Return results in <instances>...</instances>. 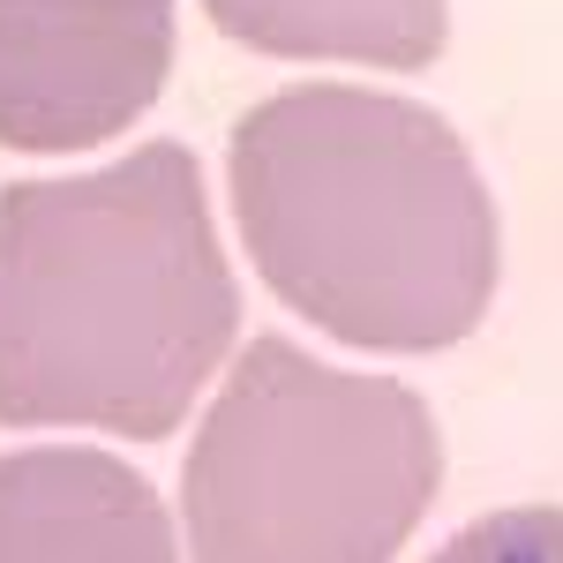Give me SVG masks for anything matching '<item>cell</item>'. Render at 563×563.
Masks as SVG:
<instances>
[{
  "label": "cell",
  "instance_id": "1",
  "mask_svg": "<svg viewBox=\"0 0 563 563\" xmlns=\"http://www.w3.org/2000/svg\"><path fill=\"white\" fill-rule=\"evenodd\" d=\"M241 331L188 143L0 188V421L158 443Z\"/></svg>",
  "mask_w": 563,
  "mask_h": 563
},
{
  "label": "cell",
  "instance_id": "2",
  "mask_svg": "<svg viewBox=\"0 0 563 563\" xmlns=\"http://www.w3.org/2000/svg\"><path fill=\"white\" fill-rule=\"evenodd\" d=\"M233 218L271 294L368 353L459 346L496 294V203L466 135L390 90L294 84L249 106Z\"/></svg>",
  "mask_w": 563,
  "mask_h": 563
},
{
  "label": "cell",
  "instance_id": "3",
  "mask_svg": "<svg viewBox=\"0 0 563 563\" xmlns=\"http://www.w3.org/2000/svg\"><path fill=\"white\" fill-rule=\"evenodd\" d=\"M435 481L421 390L256 339L180 466L188 563H390Z\"/></svg>",
  "mask_w": 563,
  "mask_h": 563
},
{
  "label": "cell",
  "instance_id": "4",
  "mask_svg": "<svg viewBox=\"0 0 563 563\" xmlns=\"http://www.w3.org/2000/svg\"><path fill=\"white\" fill-rule=\"evenodd\" d=\"M174 0H0V143L90 151L158 106Z\"/></svg>",
  "mask_w": 563,
  "mask_h": 563
},
{
  "label": "cell",
  "instance_id": "5",
  "mask_svg": "<svg viewBox=\"0 0 563 563\" xmlns=\"http://www.w3.org/2000/svg\"><path fill=\"white\" fill-rule=\"evenodd\" d=\"M0 563H174L158 488L90 443L0 459Z\"/></svg>",
  "mask_w": 563,
  "mask_h": 563
},
{
  "label": "cell",
  "instance_id": "6",
  "mask_svg": "<svg viewBox=\"0 0 563 563\" xmlns=\"http://www.w3.org/2000/svg\"><path fill=\"white\" fill-rule=\"evenodd\" d=\"M225 38L294 60H368V68H429L451 38V0H203Z\"/></svg>",
  "mask_w": 563,
  "mask_h": 563
},
{
  "label": "cell",
  "instance_id": "7",
  "mask_svg": "<svg viewBox=\"0 0 563 563\" xmlns=\"http://www.w3.org/2000/svg\"><path fill=\"white\" fill-rule=\"evenodd\" d=\"M429 563H563V504H511L451 533Z\"/></svg>",
  "mask_w": 563,
  "mask_h": 563
}]
</instances>
